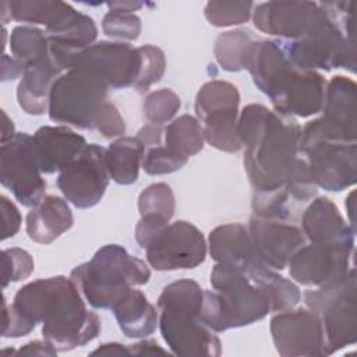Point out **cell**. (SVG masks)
I'll return each instance as SVG.
<instances>
[{
    "instance_id": "obj_1",
    "label": "cell",
    "mask_w": 357,
    "mask_h": 357,
    "mask_svg": "<svg viewBox=\"0 0 357 357\" xmlns=\"http://www.w3.org/2000/svg\"><path fill=\"white\" fill-rule=\"evenodd\" d=\"M237 134L244 151V169L254 194L287 191L303 205L317 195L308 167L298 152L301 126L257 103L238 114Z\"/></svg>"
},
{
    "instance_id": "obj_2",
    "label": "cell",
    "mask_w": 357,
    "mask_h": 357,
    "mask_svg": "<svg viewBox=\"0 0 357 357\" xmlns=\"http://www.w3.org/2000/svg\"><path fill=\"white\" fill-rule=\"evenodd\" d=\"M39 322L43 339L59 351L85 346L100 332V319L86 308L75 282L61 275L24 284L10 305L3 298V337L25 336Z\"/></svg>"
},
{
    "instance_id": "obj_3",
    "label": "cell",
    "mask_w": 357,
    "mask_h": 357,
    "mask_svg": "<svg viewBox=\"0 0 357 357\" xmlns=\"http://www.w3.org/2000/svg\"><path fill=\"white\" fill-rule=\"evenodd\" d=\"M244 68L258 89L271 99L276 113L310 117L321 112L325 78L318 71L293 64L280 40L255 39L247 52Z\"/></svg>"
},
{
    "instance_id": "obj_4",
    "label": "cell",
    "mask_w": 357,
    "mask_h": 357,
    "mask_svg": "<svg viewBox=\"0 0 357 357\" xmlns=\"http://www.w3.org/2000/svg\"><path fill=\"white\" fill-rule=\"evenodd\" d=\"M202 300L204 289L192 279L176 280L162 290L158 298V325L173 354L220 356L219 337L201 321Z\"/></svg>"
},
{
    "instance_id": "obj_5",
    "label": "cell",
    "mask_w": 357,
    "mask_h": 357,
    "mask_svg": "<svg viewBox=\"0 0 357 357\" xmlns=\"http://www.w3.org/2000/svg\"><path fill=\"white\" fill-rule=\"evenodd\" d=\"M325 14L314 28L298 40H280L293 64L304 70H356L353 36V3L324 1Z\"/></svg>"
},
{
    "instance_id": "obj_6",
    "label": "cell",
    "mask_w": 357,
    "mask_h": 357,
    "mask_svg": "<svg viewBox=\"0 0 357 357\" xmlns=\"http://www.w3.org/2000/svg\"><path fill=\"white\" fill-rule=\"evenodd\" d=\"M211 284L213 290H204L201 321L213 332L251 325L272 311L266 291L236 268L216 262Z\"/></svg>"
},
{
    "instance_id": "obj_7",
    "label": "cell",
    "mask_w": 357,
    "mask_h": 357,
    "mask_svg": "<svg viewBox=\"0 0 357 357\" xmlns=\"http://www.w3.org/2000/svg\"><path fill=\"white\" fill-rule=\"evenodd\" d=\"M70 278L92 307L113 310L132 286L149 282L151 271L145 261L130 255L121 245L107 244L91 261L75 266Z\"/></svg>"
},
{
    "instance_id": "obj_8",
    "label": "cell",
    "mask_w": 357,
    "mask_h": 357,
    "mask_svg": "<svg viewBox=\"0 0 357 357\" xmlns=\"http://www.w3.org/2000/svg\"><path fill=\"white\" fill-rule=\"evenodd\" d=\"M107 81L93 68L74 66L52 85L47 113L50 120L81 130H95L98 114L109 93Z\"/></svg>"
},
{
    "instance_id": "obj_9",
    "label": "cell",
    "mask_w": 357,
    "mask_h": 357,
    "mask_svg": "<svg viewBox=\"0 0 357 357\" xmlns=\"http://www.w3.org/2000/svg\"><path fill=\"white\" fill-rule=\"evenodd\" d=\"M305 305L321 318L328 356L357 340L356 269L342 279L304 293Z\"/></svg>"
},
{
    "instance_id": "obj_10",
    "label": "cell",
    "mask_w": 357,
    "mask_h": 357,
    "mask_svg": "<svg viewBox=\"0 0 357 357\" xmlns=\"http://www.w3.org/2000/svg\"><path fill=\"white\" fill-rule=\"evenodd\" d=\"M298 152L317 187L339 192L356 184V142L317 135L301 128Z\"/></svg>"
},
{
    "instance_id": "obj_11",
    "label": "cell",
    "mask_w": 357,
    "mask_h": 357,
    "mask_svg": "<svg viewBox=\"0 0 357 357\" xmlns=\"http://www.w3.org/2000/svg\"><path fill=\"white\" fill-rule=\"evenodd\" d=\"M240 93L222 79L205 82L195 96V114L201 121L205 141L223 152H237L241 141L237 134Z\"/></svg>"
},
{
    "instance_id": "obj_12",
    "label": "cell",
    "mask_w": 357,
    "mask_h": 357,
    "mask_svg": "<svg viewBox=\"0 0 357 357\" xmlns=\"http://www.w3.org/2000/svg\"><path fill=\"white\" fill-rule=\"evenodd\" d=\"M0 181L24 206H35L46 191V181L35 149L33 135L17 132L0 146Z\"/></svg>"
},
{
    "instance_id": "obj_13",
    "label": "cell",
    "mask_w": 357,
    "mask_h": 357,
    "mask_svg": "<svg viewBox=\"0 0 357 357\" xmlns=\"http://www.w3.org/2000/svg\"><path fill=\"white\" fill-rule=\"evenodd\" d=\"M106 149L98 144L86 146L57 174V187L63 197L77 208L95 206L109 184Z\"/></svg>"
},
{
    "instance_id": "obj_14",
    "label": "cell",
    "mask_w": 357,
    "mask_h": 357,
    "mask_svg": "<svg viewBox=\"0 0 357 357\" xmlns=\"http://www.w3.org/2000/svg\"><path fill=\"white\" fill-rule=\"evenodd\" d=\"M148 264L156 271L192 269L206 257V241L190 222L169 223L145 248Z\"/></svg>"
},
{
    "instance_id": "obj_15",
    "label": "cell",
    "mask_w": 357,
    "mask_h": 357,
    "mask_svg": "<svg viewBox=\"0 0 357 357\" xmlns=\"http://www.w3.org/2000/svg\"><path fill=\"white\" fill-rule=\"evenodd\" d=\"M271 335L276 351L283 357L328 356L321 318L308 307L273 315Z\"/></svg>"
},
{
    "instance_id": "obj_16",
    "label": "cell",
    "mask_w": 357,
    "mask_h": 357,
    "mask_svg": "<svg viewBox=\"0 0 357 357\" xmlns=\"http://www.w3.org/2000/svg\"><path fill=\"white\" fill-rule=\"evenodd\" d=\"M354 248L339 244L311 243L289 259L290 276L303 286H326L342 279L353 266Z\"/></svg>"
},
{
    "instance_id": "obj_17",
    "label": "cell",
    "mask_w": 357,
    "mask_h": 357,
    "mask_svg": "<svg viewBox=\"0 0 357 357\" xmlns=\"http://www.w3.org/2000/svg\"><path fill=\"white\" fill-rule=\"evenodd\" d=\"M74 66L93 68L107 81L110 89H121L134 86L141 68V54L138 47L130 43L100 40L75 53L70 68Z\"/></svg>"
},
{
    "instance_id": "obj_18",
    "label": "cell",
    "mask_w": 357,
    "mask_h": 357,
    "mask_svg": "<svg viewBox=\"0 0 357 357\" xmlns=\"http://www.w3.org/2000/svg\"><path fill=\"white\" fill-rule=\"evenodd\" d=\"M322 116L303 128L346 142H356V82L344 75H335L326 84Z\"/></svg>"
},
{
    "instance_id": "obj_19",
    "label": "cell",
    "mask_w": 357,
    "mask_h": 357,
    "mask_svg": "<svg viewBox=\"0 0 357 357\" xmlns=\"http://www.w3.org/2000/svg\"><path fill=\"white\" fill-rule=\"evenodd\" d=\"M324 14L315 1H266L255 4L252 21L261 32L291 42L305 36Z\"/></svg>"
},
{
    "instance_id": "obj_20",
    "label": "cell",
    "mask_w": 357,
    "mask_h": 357,
    "mask_svg": "<svg viewBox=\"0 0 357 357\" xmlns=\"http://www.w3.org/2000/svg\"><path fill=\"white\" fill-rule=\"evenodd\" d=\"M247 229L261 261L275 271L284 269L291 255L307 240L301 227L286 220L264 219L252 215Z\"/></svg>"
},
{
    "instance_id": "obj_21",
    "label": "cell",
    "mask_w": 357,
    "mask_h": 357,
    "mask_svg": "<svg viewBox=\"0 0 357 357\" xmlns=\"http://www.w3.org/2000/svg\"><path fill=\"white\" fill-rule=\"evenodd\" d=\"M301 230L311 243L354 248V227L347 225L339 208L326 197L312 199L305 208L301 216Z\"/></svg>"
},
{
    "instance_id": "obj_22",
    "label": "cell",
    "mask_w": 357,
    "mask_h": 357,
    "mask_svg": "<svg viewBox=\"0 0 357 357\" xmlns=\"http://www.w3.org/2000/svg\"><path fill=\"white\" fill-rule=\"evenodd\" d=\"M209 254L218 264H225L247 273L264 264L254 247L248 229L241 223H227L209 233Z\"/></svg>"
},
{
    "instance_id": "obj_23",
    "label": "cell",
    "mask_w": 357,
    "mask_h": 357,
    "mask_svg": "<svg viewBox=\"0 0 357 357\" xmlns=\"http://www.w3.org/2000/svg\"><path fill=\"white\" fill-rule=\"evenodd\" d=\"M40 170L45 174L59 173L85 146L86 139L67 126H43L33 134Z\"/></svg>"
},
{
    "instance_id": "obj_24",
    "label": "cell",
    "mask_w": 357,
    "mask_h": 357,
    "mask_svg": "<svg viewBox=\"0 0 357 357\" xmlns=\"http://www.w3.org/2000/svg\"><path fill=\"white\" fill-rule=\"evenodd\" d=\"M0 8L3 26L8 20H15L18 22L45 25L46 33H54L63 29L78 14L71 4L50 0L1 1Z\"/></svg>"
},
{
    "instance_id": "obj_25",
    "label": "cell",
    "mask_w": 357,
    "mask_h": 357,
    "mask_svg": "<svg viewBox=\"0 0 357 357\" xmlns=\"http://www.w3.org/2000/svg\"><path fill=\"white\" fill-rule=\"evenodd\" d=\"M73 212L66 198L45 195L26 213L25 229L28 237L39 244H49L71 229Z\"/></svg>"
},
{
    "instance_id": "obj_26",
    "label": "cell",
    "mask_w": 357,
    "mask_h": 357,
    "mask_svg": "<svg viewBox=\"0 0 357 357\" xmlns=\"http://www.w3.org/2000/svg\"><path fill=\"white\" fill-rule=\"evenodd\" d=\"M63 73L50 56L26 64L17 86L20 107L28 114H43L49 107L52 85Z\"/></svg>"
},
{
    "instance_id": "obj_27",
    "label": "cell",
    "mask_w": 357,
    "mask_h": 357,
    "mask_svg": "<svg viewBox=\"0 0 357 357\" xmlns=\"http://www.w3.org/2000/svg\"><path fill=\"white\" fill-rule=\"evenodd\" d=\"M113 312L121 332L131 339L152 335L159 321L156 308L141 290L134 287L113 307Z\"/></svg>"
},
{
    "instance_id": "obj_28",
    "label": "cell",
    "mask_w": 357,
    "mask_h": 357,
    "mask_svg": "<svg viewBox=\"0 0 357 357\" xmlns=\"http://www.w3.org/2000/svg\"><path fill=\"white\" fill-rule=\"evenodd\" d=\"M145 156V145L137 137H120L106 149L109 176L117 184L128 185L137 181Z\"/></svg>"
},
{
    "instance_id": "obj_29",
    "label": "cell",
    "mask_w": 357,
    "mask_h": 357,
    "mask_svg": "<svg viewBox=\"0 0 357 357\" xmlns=\"http://www.w3.org/2000/svg\"><path fill=\"white\" fill-rule=\"evenodd\" d=\"M254 283L262 287L271 300V308L275 312L291 310L301 298V293L291 280L275 272V269L259 264L245 273Z\"/></svg>"
},
{
    "instance_id": "obj_30",
    "label": "cell",
    "mask_w": 357,
    "mask_h": 357,
    "mask_svg": "<svg viewBox=\"0 0 357 357\" xmlns=\"http://www.w3.org/2000/svg\"><path fill=\"white\" fill-rule=\"evenodd\" d=\"M165 146L176 156L188 160L204 148L202 126L197 117L181 114L169 123L163 130Z\"/></svg>"
},
{
    "instance_id": "obj_31",
    "label": "cell",
    "mask_w": 357,
    "mask_h": 357,
    "mask_svg": "<svg viewBox=\"0 0 357 357\" xmlns=\"http://www.w3.org/2000/svg\"><path fill=\"white\" fill-rule=\"evenodd\" d=\"M255 38L248 29H234L219 33L215 40L216 61L226 71L244 70L247 52Z\"/></svg>"
},
{
    "instance_id": "obj_32",
    "label": "cell",
    "mask_w": 357,
    "mask_h": 357,
    "mask_svg": "<svg viewBox=\"0 0 357 357\" xmlns=\"http://www.w3.org/2000/svg\"><path fill=\"white\" fill-rule=\"evenodd\" d=\"M10 49L14 59L24 67L50 56L46 31L35 26H15L10 35Z\"/></svg>"
},
{
    "instance_id": "obj_33",
    "label": "cell",
    "mask_w": 357,
    "mask_h": 357,
    "mask_svg": "<svg viewBox=\"0 0 357 357\" xmlns=\"http://www.w3.org/2000/svg\"><path fill=\"white\" fill-rule=\"evenodd\" d=\"M174 194L170 185L155 183L146 187L138 197V211L141 216H160L170 220L174 215Z\"/></svg>"
},
{
    "instance_id": "obj_34",
    "label": "cell",
    "mask_w": 357,
    "mask_h": 357,
    "mask_svg": "<svg viewBox=\"0 0 357 357\" xmlns=\"http://www.w3.org/2000/svg\"><path fill=\"white\" fill-rule=\"evenodd\" d=\"M254 7L252 1H208L204 14L213 26H231L247 22Z\"/></svg>"
},
{
    "instance_id": "obj_35",
    "label": "cell",
    "mask_w": 357,
    "mask_h": 357,
    "mask_svg": "<svg viewBox=\"0 0 357 357\" xmlns=\"http://www.w3.org/2000/svg\"><path fill=\"white\" fill-rule=\"evenodd\" d=\"M180 106L178 95L169 88H162L145 96L142 110L149 123L162 126L176 116Z\"/></svg>"
},
{
    "instance_id": "obj_36",
    "label": "cell",
    "mask_w": 357,
    "mask_h": 357,
    "mask_svg": "<svg viewBox=\"0 0 357 357\" xmlns=\"http://www.w3.org/2000/svg\"><path fill=\"white\" fill-rule=\"evenodd\" d=\"M138 50L141 54V68L132 88L142 93L162 79L166 70V59L163 50L153 45H142Z\"/></svg>"
},
{
    "instance_id": "obj_37",
    "label": "cell",
    "mask_w": 357,
    "mask_h": 357,
    "mask_svg": "<svg viewBox=\"0 0 357 357\" xmlns=\"http://www.w3.org/2000/svg\"><path fill=\"white\" fill-rule=\"evenodd\" d=\"M105 35L119 40H135L141 33V20L134 13L109 10L102 21Z\"/></svg>"
},
{
    "instance_id": "obj_38",
    "label": "cell",
    "mask_w": 357,
    "mask_h": 357,
    "mask_svg": "<svg viewBox=\"0 0 357 357\" xmlns=\"http://www.w3.org/2000/svg\"><path fill=\"white\" fill-rule=\"evenodd\" d=\"M33 272V259L22 248H6L1 255V282L7 287L11 282L26 279Z\"/></svg>"
},
{
    "instance_id": "obj_39",
    "label": "cell",
    "mask_w": 357,
    "mask_h": 357,
    "mask_svg": "<svg viewBox=\"0 0 357 357\" xmlns=\"http://www.w3.org/2000/svg\"><path fill=\"white\" fill-rule=\"evenodd\" d=\"M187 163L185 159H181L172 153L165 145H156L145 149V156L142 160V169L151 176L169 174L181 169Z\"/></svg>"
},
{
    "instance_id": "obj_40",
    "label": "cell",
    "mask_w": 357,
    "mask_h": 357,
    "mask_svg": "<svg viewBox=\"0 0 357 357\" xmlns=\"http://www.w3.org/2000/svg\"><path fill=\"white\" fill-rule=\"evenodd\" d=\"M95 130H98L105 138L121 137L126 132L124 119L121 117L119 109L113 103H103L96 119Z\"/></svg>"
},
{
    "instance_id": "obj_41",
    "label": "cell",
    "mask_w": 357,
    "mask_h": 357,
    "mask_svg": "<svg viewBox=\"0 0 357 357\" xmlns=\"http://www.w3.org/2000/svg\"><path fill=\"white\" fill-rule=\"evenodd\" d=\"M170 220L160 216H141L139 222L135 226V240L142 250H145L149 243L159 234Z\"/></svg>"
},
{
    "instance_id": "obj_42",
    "label": "cell",
    "mask_w": 357,
    "mask_h": 357,
    "mask_svg": "<svg viewBox=\"0 0 357 357\" xmlns=\"http://www.w3.org/2000/svg\"><path fill=\"white\" fill-rule=\"evenodd\" d=\"M0 208H1V220H3L1 240H7L17 234V231L21 227L22 218L18 208L6 195L0 197Z\"/></svg>"
},
{
    "instance_id": "obj_43",
    "label": "cell",
    "mask_w": 357,
    "mask_h": 357,
    "mask_svg": "<svg viewBox=\"0 0 357 357\" xmlns=\"http://www.w3.org/2000/svg\"><path fill=\"white\" fill-rule=\"evenodd\" d=\"M57 349L49 342V340H32L25 343L20 350H17V354L22 356H57Z\"/></svg>"
},
{
    "instance_id": "obj_44",
    "label": "cell",
    "mask_w": 357,
    "mask_h": 357,
    "mask_svg": "<svg viewBox=\"0 0 357 357\" xmlns=\"http://www.w3.org/2000/svg\"><path fill=\"white\" fill-rule=\"evenodd\" d=\"M163 127L160 124H153L148 123L145 124L138 132L137 138L145 145V149L151 146H156L162 144V137H163Z\"/></svg>"
},
{
    "instance_id": "obj_45",
    "label": "cell",
    "mask_w": 357,
    "mask_h": 357,
    "mask_svg": "<svg viewBox=\"0 0 357 357\" xmlns=\"http://www.w3.org/2000/svg\"><path fill=\"white\" fill-rule=\"evenodd\" d=\"M130 356H153V354H167L155 340L145 339L134 344H127Z\"/></svg>"
},
{
    "instance_id": "obj_46",
    "label": "cell",
    "mask_w": 357,
    "mask_h": 357,
    "mask_svg": "<svg viewBox=\"0 0 357 357\" xmlns=\"http://www.w3.org/2000/svg\"><path fill=\"white\" fill-rule=\"evenodd\" d=\"M24 73V66L14 57H8L7 54H3L1 57V79H14Z\"/></svg>"
},
{
    "instance_id": "obj_47",
    "label": "cell",
    "mask_w": 357,
    "mask_h": 357,
    "mask_svg": "<svg viewBox=\"0 0 357 357\" xmlns=\"http://www.w3.org/2000/svg\"><path fill=\"white\" fill-rule=\"evenodd\" d=\"M91 354L92 356H96V354H100V356H130L128 346L117 343V342L103 343L96 350H93Z\"/></svg>"
},
{
    "instance_id": "obj_48",
    "label": "cell",
    "mask_w": 357,
    "mask_h": 357,
    "mask_svg": "<svg viewBox=\"0 0 357 357\" xmlns=\"http://www.w3.org/2000/svg\"><path fill=\"white\" fill-rule=\"evenodd\" d=\"M109 10L121 11V13H132L145 6L144 1H109L106 3Z\"/></svg>"
},
{
    "instance_id": "obj_49",
    "label": "cell",
    "mask_w": 357,
    "mask_h": 357,
    "mask_svg": "<svg viewBox=\"0 0 357 357\" xmlns=\"http://www.w3.org/2000/svg\"><path fill=\"white\" fill-rule=\"evenodd\" d=\"M1 114H3V130H1V144H3V142H7L8 139H11L17 132L14 131V124L8 119L6 112H3Z\"/></svg>"
},
{
    "instance_id": "obj_50",
    "label": "cell",
    "mask_w": 357,
    "mask_h": 357,
    "mask_svg": "<svg viewBox=\"0 0 357 357\" xmlns=\"http://www.w3.org/2000/svg\"><path fill=\"white\" fill-rule=\"evenodd\" d=\"M353 197H354V192L351 191V192L349 194V197H347V201H346V202L350 205V206L347 208V212H349V215H350V226H351V227H354V218H353V211H354V209H353Z\"/></svg>"
}]
</instances>
